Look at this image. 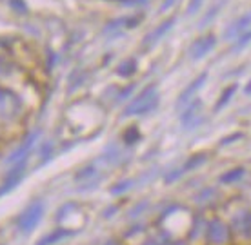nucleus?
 <instances>
[{
  "mask_svg": "<svg viewBox=\"0 0 251 245\" xmlns=\"http://www.w3.org/2000/svg\"><path fill=\"white\" fill-rule=\"evenodd\" d=\"M206 80H207V75L206 73H202V75H199L197 78H195L191 84H189L188 88L184 89L182 93H180V96H178V100H176V106L178 107H184V106H188L189 104V100L193 98L195 94H197V91L206 84Z\"/></svg>",
  "mask_w": 251,
  "mask_h": 245,
  "instance_id": "obj_9",
  "label": "nucleus"
},
{
  "mask_svg": "<svg viewBox=\"0 0 251 245\" xmlns=\"http://www.w3.org/2000/svg\"><path fill=\"white\" fill-rule=\"evenodd\" d=\"M201 107H202L201 100H195V102H191V104H188V109H186L182 113V116H180L184 127H193V120H201V116H199Z\"/></svg>",
  "mask_w": 251,
  "mask_h": 245,
  "instance_id": "obj_11",
  "label": "nucleus"
},
{
  "mask_svg": "<svg viewBox=\"0 0 251 245\" xmlns=\"http://www.w3.org/2000/svg\"><path fill=\"white\" fill-rule=\"evenodd\" d=\"M73 234H75L73 231H68V229H58V231H55V233L48 234L46 238H42L37 245H53V244H57V242H60V240L73 236Z\"/></svg>",
  "mask_w": 251,
  "mask_h": 245,
  "instance_id": "obj_12",
  "label": "nucleus"
},
{
  "mask_svg": "<svg viewBox=\"0 0 251 245\" xmlns=\"http://www.w3.org/2000/svg\"><path fill=\"white\" fill-rule=\"evenodd\" d=\"M229 242V227L222 220H211L207 225V244L226 245Z\"/></svg>",
  "mask_w": 251,
  "mask_h": 245,
  "instance_id": "obj_5",
  "label": "nucleus"
},
{
  "mask_svg": "<svg viewBox=\"0 0 251 245\" xmlns=\"http://www.w3.org/2000/svg\"><path fill=\"white\" fill-rule=\"evenodd\" d=\"M215 45H217V37L215 35H211V33L209 35H202V37H199L193 44L189 45L188 55L191 60H201V58H204L209 51L213 49Z\"/></svg>",
  "mask_w": 251,
  "mask_h": 245,
  "instance_id": "obj_4",
  "label": "nucleus"
},
{
  "mask_svg": "<svg viewBox=\"0 0 251 245\" xmlns=\"http://www.w3.org/2000/svg\"><path fill=\"white\" fill-rule=\"evenodd\" d=\"M27 106L19 93L11 88H0V136L15 133L24 124Z\"/></svg>",
  "mask_w": 251,
  "mask_h": 245,
  "instance_id": "obj_1",
  "label": "nucleus"
},
{
  "mask_svg": "<svg viewBox=\"0 0 251 245\" xmlns=\"http://www.w3.org/2000/svg\"><path fill=\"white\" fill-rule=\"evenodd\" d=\"M126 144H129V145H133L135 142H137L138 138H140V134H138V131H137V127H131V129H127L126 131Z\"/></svg>",
  "mask_w": 251,
  "mask_h": 245,
  "instance_id": "obj_19",
  "label": "nucleus"
},
{
  "mask_svg": "<svg viewBox=\"0 0 251 245\" xmlns=\"http://www.w3.org/2000/svg\"><path fill=\"white\" fill-rule=\"evenodd\" d=\"M150 0H127L126 6H140V4H148Z\"/></svg>",
  "mask_w": 251,
  "mask_h": 245,
  "instance_id": "obj_24",
  "label": "nucleus"
},
{
  "mask_svg": "<svg viewBox=\"0 0 251 245\" xmlns=\"http://www.w3.org/2000/svg\"><path fill=\"white\" fill-rule=\"evenodd\" d=\"M246 175V169L244 167H235V169L227 171L224 175L220 176V182L222 183H233V182H239L240 178Z\"/></svg>",
  "mask_w": 251,
  "mask_h": 245,
  "instance_id": "obj_14",
  "label": "nucleus"
},
{
  "mask_svg": "<svg viewBox=\"0 0 251 245\" xmlns=\"http://www.w3.org/2000/svg\"><path fill=\"white\" fill-rule=\"evenodd\" d=\"M204 162H206V155H195V156H191L188 162H186V165L182 167V173L197 169V167H199V165H202Z\"/></svg>",
  "mask_w": 251,
  "mask_h": 245,
  "instance_id": "obj_16",
  "label": "nucleus"
},
{
  "mask_svg": "<svg viewBox=\"0 0 251 245\" xmlns=\"http://www.w3.org/2000/svg\"><path fill=\"white\" fill-rule=\"evenodd\" d=\"M239 89V86L237 84H233V86H229V88H226L224 89V93L220 94V98H219V102L215 104V111H220V109H224V107L231 102V98H233V94H235V91Z\"/></svg>",
  "mask_w": 251,
  "mask_h": 245,
  "instance_id": "obj_13",
  "label": "nucleus"
},
{
  "mask_svg": "<svg viewBox=\"0 0 251 245\" xmlns=\"http://www.w3.org/2000/svg\"><path fill=\"white\" fill-rule=\"evenodd\" d=\"M244 93H246V94H251V82H250V84H248V86H246V88H244Z\"/></svg>",
  "mask_w": 251,
  "mask_h": 245,
  "instance_id": "obj_26",
  "label": "nucleus"
},
{
  "mask_svg": "<svg viewBox=\"0 0 251 245\" xmlns=\"http://www.w3.org/2000/svg\"><path fill=\"white\" fill-rule=\"evenodd\" d=\"M231 231L237 233L239 236H246L250 238L251 236V213L250 211H244L235 216V220L231 223Z\"/></svg>",
  "mask_w": 251,
  "mask_h": 245,
  "instance_id": "obj_10",
  "label": "nucleus"
},
{
  "mask_svg": "<svg viewBox=\"0 0 251 245\" xmlns=\"http://www.w3.org/2000/svg\"><path fill=\"white\" fill-rule=\"evenodd\" d=\"M250 42H251V29H248V31L242 33V35L239 37V40H237V44H235V49H233V51H235V53H239V51L244 49Z\"/></svg>",
  "mask_w": 251,
  "mask_h": 245,
  "instance_id": "obj_18",
  "label": "nucleus"
},
{
  "mask_svg": "<svg viewBox=\"0 0 251 245\" xmlns=\"http://www.w3.org/2000/svg\"><path fill=\"white\" fill-rule=\"evenodd\" d=\"M144 245H166V238H158V236H153V238L146 240Z\"/></svg>",
  "mask_w": 251,
  "mask_h": 245,
  "instance_id": "obj_22",
  "label": "nucleus"
},
{
  "mask_svg": "<svg viewBox=\"0 0 251 245\" xmlns=\"http://www.w3.org/2000/svg\"><path fill=\"white\" fill-rule=\"evenodd\" d=\"M106 245H122V244L117 242V240H109V242H106Z\"/></svg>",
  "mask_w": 251,
  "mask_h": 245,
  "instance_id": "obj_25",
  "label": "nucleus"
},
{
  "mask_svg": "<svg viewBox=\"0 0 251 245\" xmlns=\"http://www.w3.org/2000/svg\"><path fill=\"white\" fill-rule=\"evenodd\" d=\"M158 106V94L155 86L146 88L142 93L138 94L133 102H129V106L124 109V116H135V114H146L153 111Z\"/></svg>",
  "mask_w": 251,
  "mask_h": 245,
  "instance_id": "obj_2",
  "label": "nucleus"
},
{
  "mask_svg": "<svg viewBox=\"0 0 251 245\" xmlns=\"http://www.w3.org/2000/svg\"><path fill=\"white\" fill-rule=\"evenodd\" d=\"M42 214H44V203L42 201H33L17 216L15 225L22 234H29L38 225V222L42 220Z\"/></svg>",
  "mask_w": 251,
  "mask_h": 245,
  "instance_id": "obj_3",
  "label": "nucleus"
},
{
  "mask_svg": "<svg viewBox=\"0 0 251 245\" xmlns=\"http://www.w3.org/2000/svg\"><path fill=\"white\" fill-rule=\"evenodd\" d=\"M129 187H131V182H129V180H126V182H120V183H117V185H113L111 193H113V195H122V193L127 191Z\"/></svg>",
  "mask_w": 251,
  "mask_h": 245,
  "instance_id": "obj_21",
  "label": "nucleus"
},
{
  "mask_svg": "<svg viewBox=\"0 0 251 245\" xmlns=\"http://www.w3.org/2000/svg\"><path fill=\"white\" fill-rule=\"evenodd\" d=\"M25 162H27V160L15 163L11 167V171H9L6 175V178H4V183L0 185V196L7 195L11 189H15L19 185V182L22 180V173H24V169H25Z\"/></svg>",
  "mask_w": 251,
  "mask_h": 245,
  "instance_id": "obj_6",
  "label": "nucleus"
},
{
  "mask_svg": "<svg viewBox=\"0 0 251 245\" xmlns=\"http://www.w3.org/2000/svg\"><path fill=\"white\" fill-rule=\"evenodd\" d=\"M220 9H222V2H219V4H215V6L206 13V17H204V20H201V24H199V27H206V25L215 19V15H217V13H219Z\"/></svg>",
  "mask_w": 251,
  "mask_h": 245,
  "instance_id": "obj_17",
  "label": "nucleus"
},
{
  "mask_svg": "<svg viewBox=\"0 0 251 245\" xmlns=\"http://www.w3.org/2000/svg\"><path fill=\"white\" fill-rule=\"evenodd\" d=\"M202 4H204V0H189L188 4V9H186V15H189V17H193L195 13L199 11L202 7Z\"/></svg>",
  "mask_w": 251,
  "mask_h": 245,
  "instance_id": "obj_20",
  "label": "nucleus"
},
{
  "mask_svg": "<svg viewBox=\"0 0 251 245\" xmlns=\"http://www.w3.org/2000/svg\"><path fill=\"white\" fill-rule=\"evenodd\" d=\"M251 27V9L248 13H244L242 17L231 22V24L226 27V31H224V38H235V37H240L242 33H246L248 29Z\"/></svg>",
  "mask_w": 251,
  "mask_h": 245,
  "instance_id": "obj_8",
  "label": "nucleus"
},
{
  "mask_svg": "<svg viewBox=\"0 0 251 245\" xmlns=\"http://www.w3.org/2000/svg\"><path fill=\"white\" fill-rule=\"evenodd\" d=\"M176 2H178V0H164V4H162V6H160V9H158V11H160V13L168 11V9H170V7H173V6H175Z\"/></svg>",
  "mask_w": 251,
  "mask_h": 245,
  "instance_id": "obj_23",
  "label": "nucleus"
},
{
  "mask_svg": "<svg viewBox=\"0 0 251 245\" xmlns=\"http://www.w3.org/2000/svg\"><path fill=\"white\" fill-rule=\"evenodd\" d=\"M175 22H176L175 17H171V19L164 20V22L158 25V27H155L153 31L146 35L144 40H142V45H144V47H148V49H150V47H153V45L157 44L160 38L166 37V33H170V29L173 27V25H175Z\"/></svg>",
  "mask_w": 251,
  "mask_h": 245,
  "instance_id": "obj_7",
  "label": "nucleus"
},
{
  "mask_svg": "<svg viewBox=\"0 0 251 245\" xmlns=\"http://www.w3.org/2000/svg\"><path fill=\"white\" fill-rule=\"evenodd\" d=\"M135 71H137V62H135V60H124V62H120V66L117 67V73H119L120 76H124V78L131 76Z\"/></svg>",
  "mask_w": 251,
  "mask_h": 245,
  "instance_id": "obj_15",
  "label": "nucleus"
}]
</instances>
